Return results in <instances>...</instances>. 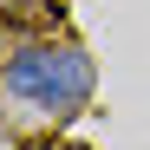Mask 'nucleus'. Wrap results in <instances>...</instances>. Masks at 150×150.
<instances>
[{"label":"nucleus","instance_id":"obj_1","mask_svg":"<svg viewBox=\"0 0 150 150\" xmlns=\"http://www.w3.org/2000/svg\"><path fill=\"white\" fill-rule=\"evenodd\" d=\"M7 91L52 111V117H72L91 98V59L72 52V46H26V52L7 59Z\"/></svg>","mask_w":150,"mask_h":150}]
</instances>
